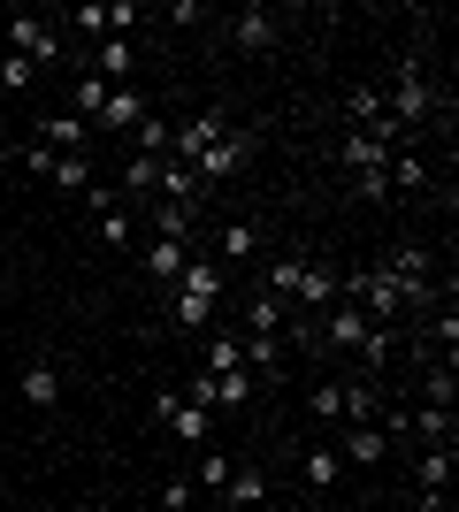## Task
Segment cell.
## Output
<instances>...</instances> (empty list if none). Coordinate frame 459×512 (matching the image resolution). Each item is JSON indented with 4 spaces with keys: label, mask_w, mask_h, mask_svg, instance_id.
Here are the masks:
<instances>
[{
    "label": "cell",
    "mask_w": 459,
    "mask_h": 512,
    "mask_svg": "<svg viewBox=\"0 0 459 512\" xmlns=\"http://www.w3.org/2000/svg\"><path fill=\"white\" fill-rule=\"evenodd\" d=\"M383 107H391V123L406 130V138H414L429 115H444V107H452V100L437 92V77H429V54H421V46L391 69V85H383Z\"/></svg>",
    "instance_id": "6da1fadb"
},
{
    "label": "cell",
    "mask_w": 459,
    "mask_h": 512,
    "mask_svg": "<svg viewBox=\"0 0 459 512\" xmlns=\"http://www.w3.org/2000/svg\"><path fill=\"white\" fill-rule=\"evenodd\" d=\"M215 314H222V268H215V260H199V253H192L184 283L169 291V329H207Z\"/></svg>",
    "instance_id": "7a4b0ae2"
},
{
    "label": "cell",
    "mask_w": 459,
    "mask_h": 512,
    "mask_svg": "<svg viewBox=\"0 0 459 512\" xmlns=\"http://www.w3.org/2000/svg\"><path fill=\"white\" fill-rule=\"evenodd\" d=\"M253 153H261V130L230 123V130H222V138H215V146H207V153H199V161H192V176H199V184H230V176H238L245 161H253Z\"/></svg>",
    "instance_id": "3957f363"
},
{
    "label": "cell",
    "mask_w": 459,
    "mask_h": 512,
    "mask_svg": "<svg viewBox=\"0 0 459 512\" xmlns=\"http://www.w3.org/2000/svg\"><path fill=\"white\" fill-rule=\"evenodd\" d=\"M8 54H23L31 69H54V62L69 54V39H62L46 16H16V23H8Z\"/></svg>",
    "instance_id": "277c9868"
},
{
    "label": "cell",
    "mask_w": 459,
    "mask_h": 512,
    "mask_svg": "<svg viewBox=\"0 0 459 512\" xmlns=\"http://www.w3.org/2000/svg\"><path fill=\"white\" fill-rule=\"evenodd\" d=\"M222 130H230V115H222V107H207V115H192V123H176V138H169V161H184V169H192L199 153L215 146Z\"/></svg>",
    "instance_id": "5b68a950"
},
{
    "label": "cell",
    "mask_w": 459,
    "mask_h": 512,
    "mask_svg": "<svg viewBox=\"0 0 459 512\" xmlns=\"http://www.w3.org/2000/svg\"><path fill=\"white\" fill-rule=\"evenodd\" d=\"M368 329H375V321L360 314V306L337 299V306H322V329H314V337H322L329 352H360V344H368Z\"/></svg>",
    "instance_id": "8992f818"
},
{
    "label": "cell",
    "mask_w": 459,
    "mask_h": 512,
    "mask_svg": "<svg viewBox=\"0 0 459 512\" xmlns=\"http://www.w3.org/2000/svg\"><path fill=\"white\" fill-rule=\"evenodd\" d=\"M69 23H77V39H92V46H100V39H123V31L138 23V0H108V8H77Z\"/></svg>",
    "instance_id": "52a82bcc"
},
{
    "label": "cell",
    "mask_w": 459,
    "mask_h": 512,
    "mask_svg": "<svg viewBox=\"0 0 459 512\" xmlns=\"http://www.w3.org/2000/svg\"><path fill=\"white\" fill-rule=\"evenodd\" d=\"M85 207H92V222H100V245H131V207H123V192H108V184H92L85 192Z\"/></svg>",
    "instance_id": "ba28073f"
},
{
    "label": "cell",
    "mask_w": 459,
    "mask_h": 512,
    "mask_svg": "<svg viewBox=\"0 0 459 512\" xmlns=\"http://www.w3.org/2000/svg\"><path fill=\"white\" fill-rule=\"evenodd\" d=\"M138 123H146V100H138V85H115L108 107L92 115V130H100V138H131Z\"/></svg>",
    "instance_id": "9c48e42d"
},
{
    "label": "cell",
    "mask_w": 459,
    "mask_h": 512,
    "mask_svg": "<svg viewBox=\"0 0 459 512\" xmlns=\"http://www.w3.org/2000/svg\"><path fill=\"white\" fill-rule=\"evenodd\" d=\"M253 253H261V222H222V237H215V268H222V276L245 268Z\"/></svg>",
    "instance_id": "30bf717a"
},
{
    "label": "cell",
    "mask_w": 459,
    "mask_h": 512,
    "mask_svg": "<svg viewBox=\"0 0 459 512\" xmlns=\"http://www.w3.org/2000/svg\"><path fill=\"white\" fill-rule=\"evenodd\" d=\"M383 451H391V428H383V421H368V428H345L337 459H345V467H383Z\"/></svg>",
    "instance_id": "8fae6325"
},
{
    "label": "cell",
    "mask_w": 459,
    "mask_h": 512,
    "mask_svg": "<svg viewBox=\"0 0 459 512\" xmlns=\"http://www.w3.org/2000/svg\"><path fill=\"white\" fill-rule=\"evenodd\" d=\"M16 398H23V406H62V367H54V360H31V367H23V383H16Z\"/></svg>",
    "instance_id": "7c38bea8"
},
{
    "label": "cell",
    "mask_w": 459,
    "mask_h": 512,
    "mask_svg": "<svg viewBox=\"0 0 459 512\" xmlns=\"http://www.w3.org/2000/svg\"><path fill=\"white\" fill-rule=\"evenodd\" d=\"M184 268H192V245H169V237H153V245H146V276L161 283V291H176Z\"/></svg>",
    "instance_id": "4fadbf2b"
},
{
    "label": "cell",
    "mask_w": 459,
    "mask_h": 512,
    "mask_svg": "<svg viewBox=\"0 0 459 512\" xmlns=\"http://www.w3.org/2000/svg\"><path fill=\"white\" fill-rule=\"evenodd\" d=\"M161 428H169L176 444H199V451L215 444V413H207V406H192V398H176V413H169Z\"/></svg>",
    "instance_id": "5bb4252c"
},
{
    "label": "cell",
    "mask_w": 459,
    "mask_h": 512,
    "mask_svg": "<svg viewBox=\"0 0 459 512\" xmlns=\"http://www.w3.org/2000/svg\"><path fill=\"white\" fill-rule=\"evenodd\" d=\"M383 184H391V199H414V192H429V161H421L414 146H406V153H391V161H383Z\"/></svg>",
    "instance_id": "9a60e30c"
},
{
    "label": "cell",
    "mask_w": 459,
    "mask_h": 512,
    "mask_svg": "<svg viewBox=\"0 0 459 512\" xmlns=\"http://www.w3.org/2000/svg\"><path fill=\"white\" fill-rule=\"evenodd\" d=\"M131 69H138V46L131 39H100V46H92V77H100V85H123Z\"/></svg>",
    "instance_id": "2e32d148"
},
{
    "label": "cell",
    "mask_w": 459,
    "mask_h": 512,
    "mask_svg": "<svg viewBox=\"0 0 459 512\" xmlns=\"http://www.w3.org/2000/svg\"><path fill=\"white\" fill-rule=\"evenodd\" d=\"M337 161H345L352 176H368V169H383V161H391V146H383L375 130H345V146H337Z\"/></svg>",
    "instance_id": "e0dca14e"
},
{
    "label": "cell",
    "mask_w": 459,
    "mask_h": 512,
    "mask_svg": "<svg viewBox=\"0 0 459 512\" xmlns=\"http://www.w3.org/2000/svg\"><path fill=\"white\" fill-rule=\"evenodd\" d=\"M230 39H238V46H245V54H268V46L284 39V23L268 16V8H245V16H238V23H230Z\"/></svg>",
    "instance_id": "ac0fdd59"
},
{
    "label": "cell",
    "mask_w": 459,
    "mask_h": 512,
    "mask_svg": "<svg viewBox=\"0 0 459 512\" xmlns=\"http://www.w3.org/2000/svg\"><path fill=\"white\" fill-rule=\"evenodd\" d=\"M291 344L284 337H245V367H253V383H268V375H284Z\"/></svg>",
    "instance_id": "d6986e66"
},
{
    "label": "cell",
    "mask_w": 459,
    "mask_h": 512,
    "mask_svg": "<svg viewBox=\"0 0 459 512\" xmlns=\"http://www.w3.org/2000/svg\"><path fill=\"white\" fill-rule=\"evenodd\" d=\"M452 467H459V459H452V444H429V451H421V467H414V490H452Z\"/></svg>",
    "instance_id": "ffe728a7"
},
{
    "label": "cell",
    "mask_w": 459,
    "mask_h": 512,
    "mask_svg": "<svg viewBox=\"0 0 459 512\" xmlns=\"http://www.w3.org/2000/svg\"><path fill=\"white\" fill-rule=\"evenodd\" d=\"M85 138H92V130L77 123V115H39V146H54V153H85Z\"/></svg>",
    "instance_id": "44dd1931"
},
{
    "label": "cell",
    "mask_w": 459,
    "mask_h": 512,
    "mask_svg": "<svg viewBox=\"0 0 459 512\" xmlns=\"http://www.w3.org/2000/svg\"><path fill=\"white\" fill-rule=\"evenodd\" d=\"M299 283H306V253H276L268 260V299H299Z\"/></svg>",
    "instance_id": "7402d4cb"
},
{
    "label": "cell",
    "mask_w": 459,
    "mask_h": 512,
    "mask_svg": "<svg viewBox=\"0 0 459 512\" xmlns=\"http://www.w3.org/2000/svg\"><path fill=\"white\" fill-rule=\"evenodd\" d=\"M108 92H115V85H100V77H92V69H77V85H69V115H77V123L92 130V115H100V107H108Z\"/></svg>",
    "instance_id": "603a6c76"
},
{
    "label": "cell",
    "mask_w": 459,
    "mask_h": 512,
    "mask_svg": "<svg viewBox=\"0 0 459 512\" xmlns=\"http://www.w3.org/2000/svg\"><path fill=\"white\" fill-rule=\"evenodd\" d=\"M245 337H284V299L253 291V299H245Z\"/></svg>",
    "instance_id": "cb8c5ba5"
},
{
    "label": "cell",
    "mask_w": 459,
    "mask_h": 512,
    "mask_svg": "<svg viewBox=\"0 0 459 512\" xmlns=\"http://www.w3.org/2000/svg\"><path fill=\"white\" fill-rule=\"evenodd\" d=\"M375 413H383V398H375V383H352V375H345V406H337V421H345V428H368Z\"/></svg>",
    "instance_id": "d4e9b609"
},
{
    "label": "cell",
    "mask_w": 459,
    "mask_h": 512,
    "mask_svg": "<svg viewBox=\"0 0 459 512\" xmlns=\"http://www.w3.org/2000/svg\"><path fill=\"white\" fill-rule=\"evenodd\" d=\"M123 192H131V199L161 192V161H153V153H131V161H123Z\"/></svg>",
    "instance_id": "484cf974"
},
{
    "label": "cell",
    "mask_w": 459,
    "mask_h": 512,
    "mask_svg": "<svg viewBox=\"0 0 459 512\" xmlns=\"http://www.w3.org/2000/svg\"><path fill=\"white\" fill-rule=\"evenodd\" d=\"M306 482H314V490H337V482H345V459H337V444H314V451H306Z\"/></svg>",
    "instance_id": "4316f807"
},
{
    "label": "cell",
    "mask_w": 459,
    "mask_h": 512,
    "mask_svg": "<svg viewBox=\"0 0 459 512\" xmlns=\"http://www.w3.org/2000/svg\"><path fill=\"white\" fill-rule=\"evenodd\" d=\"M54 184H62V192H92V153H54Z\"/></svg>",
    "instance_id": "83f0119b"
},
{
    "label": "cell",
    "mask_w": 459,
    "mask_h": 512,
    "mask_svg": "<svg viewBox=\"0 0 459 512\" xmlns=\"http://www.w3.org/2000/svg\"><path fill=\"white\" fill-rule=\"evenodd\" d=\"M421 436V444H452V406H414V421H406Z\"/></svg>",
    "instance_id": "f1b7e54d"
},
{
    "label": "cell",
    "mask_w": 459,
    "mask_h": 512,
    "mask_svg": "<svg viewBox=\"0 0 459 512\" xmlns=\"http://www.w3.org/2000/svg\"><path fill=\"white\" fill-rule=\"evenodd\" d=\"M131 138H138L131 153H153V161H169V138H176V123H161V115H146V123H138Z\"/></svg>",
    "instance_id": "f546056e"
},
{
    "label": "cell",
    "mask_w": 459,
    "mask_h": 512,
    "mask_svg": "<svg viewBox=\"0 0 459 512\" xmlns=\"http://www.w3.org/2000/svg\"><path fill=\"white\" fill-rule=\"evenodd\" d=\"M299 299H306V306H337V268H314V260H306V283H299Z\"/></svg>",
    "instance_id": "4dcf8cb0"
},
{
    "label": "cell",
    "mask_w": 459,
    "mask_h": 512,
    "mask_svg": "<svg viewBox=\"0 0 459 512\" xmlns=\"http://www.w3.org/2000/svg\"><path fill=\"white\" fill-rule=\"evenodd\" d=\"M245 367V337H207V375H230Z\"/></svg>",
    "instance_id": "1f68e13d"
},
{
    "label": "cell",
    "mask_w": 459,
    "mask_h": 512,
    "mask_svg": "<svg viewBox=\"0 0 459 512\" xmlns=\"http://www.w3.org/2000/svg\"><path fill=\"white\" fill-rule=\"evenodd\" d=\"M306 406H314V421H337V406H345V375L314 383V390H306Z\"/></svg>",
    "instance_id": "d6a6232c"
},
{
    "label": "cell",
    "mask_w": 459,
    "mask_h": 512,
    "mask_svg": "<svg viewBox=\"0 0 459 512\" xmlns=\"http://www.w3.org/2000/svg\"><path fill=\"white\" fill-rule=\"evenodd\" d=\"M230 474H238L230 451H199V482H207V490H230Z\"/></svg>",
    "instance_id": "836d02e7"
},
{
    "label": "cell",
    "mask_w": 459,
    "mask_h": 512,
    "mask_svg": "<svg viewBox=\"0 0 459 512\" xmlns=\"http://www.w3.org/2000/svg\"><path fill=\"white\" fill-rule=\"evenodd\" d=\"M31 77H39V69L23 62V54H8V62H0V85H8V92H31Z\"/></svg>",
    "instance_id": "e575fe53"
},
{
    "label": "cell",
    "mask_w": 459,
    "mask_h": 512,
    "mask_svg": "<svg viewBox=\"0 0 459 512\" xmlns=\"http://www.w3.org/2000/svg\"><path fill=\"white\" fill-rule=\"evenodd\" d=\"M222 497H230V505H261V474H230V490H222Z\"/></svg>",
    "instance_id": "d590c367"
},
{
    "label": "cell",
    "mask_w": 459,
    "mask_h": 512,
    "mask_svg": "<svg viewBox=\"0 0 459 512\" xmlns=\"http://www.w3.org/2000/svg\"><path fill=\"white\" fill-rule=\"evenodd\" d=\"M352 199H375V207H383V199H391V184H383V169H368V176H352Z\"/></svg>",
    "instance_id": "8d00e7d4"
},
{
    "label": "cell",
    "mask_w": 459,
    "mask_h": 512,
    "mask_svg": "<svg viewBox=\"0 0 459 512\" xmlns=\"http://www.w3.org/2000/svg\"><path fill=\"white\" fill-rule=\"evenodd\" d=\"M192 505V482H184V474H169V482H161V512H184Z\"/></svg>",
    "instance_id": "74e56055"
},
{
    "label": "cell",
    "mask_w": 459,
    "mask_h": 512,
    "mask_svg": "<svg viewBox=\"0 0 459 512\" xmlns=\"http://www.w3.org/2000/svg\"><path fill=\"white\" fill-rule=\"evenodd\" d=\"M0 512H23V505H0Z\"/></svg>",
    "instance_id": "f35d334b"
}]
</instances>
